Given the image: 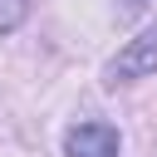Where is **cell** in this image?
Instances as JSON below:
<instances>
[{
    "label": "cell",
    "mask_w": 157,
    "mask_h": 157,
    "mask_svg": "<svg viewBox=\"0 0 157 157\" xmlns=\"http://www.w3.org/2000/svg\"><path fill=\"white\" fill-rule=\"evenodd\" d=\"M29 15V0H0V34H15Z\"/></svg>",
    "instance_id": "3"
},
{
    "label": "cell",
    "mask_w": 157,
    "mask_h": 157,
    "mask_svg": "<svg viewBox=\"0 0 157 157\" xmlns=\"http://www.w3.org/2000/svg\"><path fill=\"white\" fill-rule=\"evenodd\" d=\"M147 74H157V25H147L137 39L118 49V59H108V83H132Z\"/></svg>",
    "instance_id": "1"
},
{
    "label": "cell",
    "mask_w": 157,
    "mask_h": 157,
    "mask_svg": "<svg viewBox=\"0 0 157 157\" xmlns=\"http://www.w3.org/2000/svg\"><path fill=\"white\" fill-rule=\"evenodd\" d=\"M118 147H123V137H118V128L103 123V118L74 123V128L64 132V152H69V157H118Z\"/></svg>",
    "instance_id": "2"
}]
</instances>
